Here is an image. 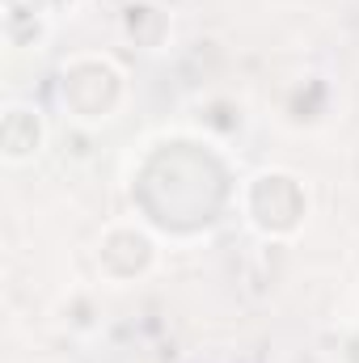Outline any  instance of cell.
I'll return each instance as SVG.
<instances>
[{
  "instance_id": "3",
  "label": "cell",
  "mask_w": 359,
  "mask_h": 363,
  "mask_svg": "<svg viewBox=\"0 0 359 363\" xmlns=\"http://www.w3.org/2000/svg\"><path fill=\"white\" fill-rule=\"evenodd\" d=\"M157 267V237L136 224V220H118L97 237V271L106 283H136Z\"/></svg>"
},
{
  "instance_id": "1",
  "label": "cell",
  "mask_w": 359,
  "mask_h": 363,
  "mask_svg": "<svg viewBox=\"0 0 359 363\" xmlns=\"http://www.w3.org/2000/svg\"><path fill=\"white\" fill-rule=\"evenodd\" d=\"M123 97H127V81L110 55L85 51L60 68V106H64L68 123H81V127L110 123L118 114Z\"/></svg>"
},
{
  "instance_id": "6",
  "label": "cell",
  "mask_w": 359,
  "mask_h": 363,
  "mask_svg": "<svg viewBox=\"0 0 359 363\" xmlns=\"http://www.w3.org/2000/svg\"><path fill=\"white\" fill-rule=\"evenodd\" d=\"M123 34L136 43V47H148V51H157L165 38H170V13L165 9H157V4H127L123 9Z\"/></svg>"
},
{
  "instance_id": "4",
  "label": "cell",
  "mask_w": 359,
  "mask_h": 363,
  "mask_svg": "<svg viewBox=\"0 0 359 363\" xmlns=\"http://www.w3.org/2000/svg\"><path fill=\"white\" fill-rule=\"evenodd\" d=\"M47 148V118L30 101H9L0 110V161L9 169L34 165Z\"/></svg>"
},
{
  "instance_id": "5",
  "label": "cell",
  "mask_w": 359,
  "mask_h": 363,
  "mask_svg": "<svg viewBox=\"0 0 359 363\" xmlns=\"http://www.w3.org/2000/svg\"><path fill=\"white\" fill-rule=\"evenodd\" d=\"M51 0H4L0 26L9 51H38L51 34Z\"/></svg>"
},
{
  "instance_id": "7",
  "label": "cell",
  "mask_w": 359,
  "mask_h": 363,
  "mask_svg": "<svg viewBox=\"0 0 359 363\" xmlns=\"http://www.w3.org/2000/svg\"><path fill=\"white\" fill-rule=\"evenodd\" d=\"M81 4H85V0H51V9H55V13H77Z\"/></svg>"
},
{
  "instance_id": "2",
  "label": "cell",
  "mask_w": 359,
  "mask_h": 363,
  "mask_svg": "<svg viewBox=\"0 0 359 363\" xmlns=\"http://www.w3.org/2000/svg\"><path fill=\"white\" fill-rule=\"evenodd\" d=\"M241 207L254 233H263L270 241H287L304 228L309 216V194L304 182L287 169H263L245 182L241 190Z\"/></svg>"
}]
</instances>
